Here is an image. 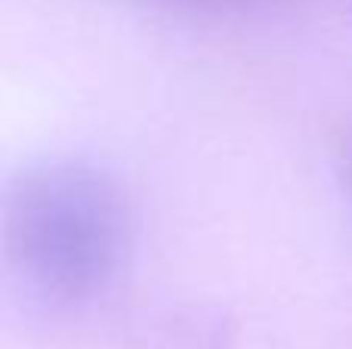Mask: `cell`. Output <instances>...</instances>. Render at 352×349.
Listing matches in <instances>:
<instances>
[{"label":"cell","mask_w":352,"mask_h":349,"mask_svg":"<svg viewBox=\"0 0 352 349\" xmlns=\"http://www.w3.org/2000/svg\"><path fill=\"white\" fill-rule=\"evenodd\" d=\"M130 247L121 183L90 161H37L12 177L3 201L6 266L34 297L72 306L99 297Z\"/></svg>","instance_id":"1"},{"label":"cell","mask_w":352,"mask_h":349,"mask_svg":"<svg viewBox=\"0 0 352 349\" xmlns=\"http://www.w3.org/2000/svg\"><path fill=\"white\" fill-rule=\"evenodd\" d=\"M328 148H331V161L340 185L346 189V195L352 198V124H337L328 136Z\"/></svg>","instance_id":"2"}]
</instances>
